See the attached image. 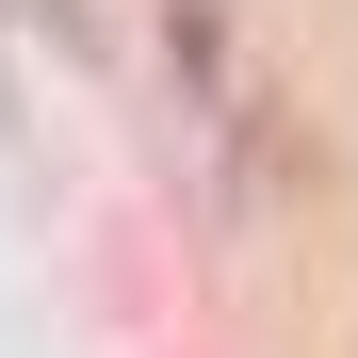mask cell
I'll return each instance as SVG.
<instances>
[{"instance_id": "6da1fadb", "label": "cell", "mask_w": 358, "mask_h": 358, "mask_svg": "<svg viewBox=\"0 0 358 358\" xmlns=\"http://www.w3.org/2000/svg\"><path fill=\"white\" fill-rule=\"evenodd\" d=\"M163 98H179V131H212V163H228V131L277 98L261 82V33L228 17V0H163Z\"/></svg>"}]
</instances>
